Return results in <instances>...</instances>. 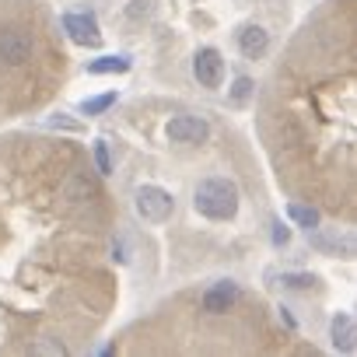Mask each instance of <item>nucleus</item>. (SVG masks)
<instances>
[{"instance_id": "1", "label": "nucleus", "mask_w": 357, "mask_h": 357, "mask_svg": "<svg viewBox=\"0 0 357 357\" xmlns=\"http://www.w3.org/2000/svg\"><path fill=\"white\" fill-rule=\"evenodd\" d=\"M193 207L211 221H231L238 214V186L231 178H204L193 193Z\"/></svg>"}, {"instance_id": "2", "label": "nucleus", "mask_w": 357, "mask_h": 357, "mask_svg": "<svg viewBox=\"0 0 357 357\" xmlns=\"http://www.w3.org/2000/svg\"><path fill=\"white\" fill-rule=\"evenodd\" d=\"M133 207H137V214H140L147 225H161V221L172 218L175 200H172V193L161 190V186H140L137 197H133Z\"/></svg>"}, {"instance_id": "3", "label": "nucleus", "mask_w": 357, "mask_h": 357, "mask_svg": "<svg viewBox=\"0 0 357 357\" xmlns=\"http://www.w3.org/2000/svg\"><path fill=\"white\" fill-rule=\"evenodd\" d=\"M36 39L25 29H0V63L8 67H22L32 60Z\"/></svg>"}, {"instance_id": "4", "label": "nucleus", "mask_w": 357, "mask_h": 357, "mask_svg": "<svg viewBox=\"0 0 357 357\" xmlns=\"http://www.w3.org/2000/svg\"><path fill=\"white\" fill-rule=\"evenodd\" d=\"M165 133L172 144H204L211 137V126L200 116H175V119H168Z\"/></svg>"}, {"instance_id": "5", "label": "nucleus", "mask_w": 357, "mask_h": 357, "mask_svg": "<svg viewBox=\"0 0 357 357\" xmlns=\"http://www.w3.org/2000/svg\"><path fill=\"white\" fill-rule=\"evenodd\" d=\"M193 74H197V81L204 88H221V81H225V60H221V53L214 46H204L193 56Z\"/></svg>"}, {"instance_id": "6", "label": "nucleus", "mask_w": 357, "mask_h": 357, "mask_svg": "<svg viewBox=\"0 0 357 357\" xmlns=\"http://www.w3.org/2000/svg\"><path fill=\"white\" fill-rule=\"evenodd\" d=\"M63 32H67L77 46H98V43H102L98 22H95L91 15H63Z\"/></svg>"}, {"instance_id": "7", "label": "nucleus", "mask_w": 357, "mask_h": 357, "mask_svg": "<svg viewBox=\"0 0 357 357\" xmlns=\"http://www.w3.org/2000/svg\"><path fill=\"white\" fill-rule=\"evenodd\" d=\"M235 301H238V284H231V280H218V284L204 294V312H211V315H225Z\"/></svg>"}, {"instance_id": "8", "label": "nucleus", "mask_w": 357, "mask_h": 357, "mask_svg": "<svg viewBox=\"0 0 357 357\" xmlns=\"http://www.w3.org/2000/svg\"><path fill=\"white\" fill-rule=\"evenodd\" d=\"M238 50H242L245 60H259V56L270 50V36H266V29H259V25H245V29L238 32Z\"/></svg>"}, {"instance_id": "9", "label": "nucleus", "mask_w": 357, "mask_h": 357, "mask_svg": "<svg viewBox=\"0 0 357 357\" xmlns=\"http://www.w3.org/2000/svg\"><path fill=\"white\" fill-rule=\"evenodd\" d=\"M329 336H333V347L340 354H354V340H357V329H354V315L350 312H340L329 326Z\"/></svg>"}, {"instance_id": "10", "label": "nucleus", "mask_w": 357, "mask_h": 357, "mask_svg": "<svg viewBox=\"0 0 357 357\" xmlns=\"http://www.w3.org/2000/svg\"><path fill=\"white\" fill-rule=\"evenodd\" d=\"M130 70V56H98L88 63V74H126Z\"/></svg>"}, {"instance_id": "11", "label": "nucleus", "mask_w": 357, "mask_h": 357, "mask_svg": "<svg viewBox=\"0 0 357 357\" xmlns=\"http://www.w3.org/2000/svg\"><path fill=\"white\" fill-rule=\"evenodd\" d=\"M287 218H291L294 225L308 228V231H315L319 221H322V214H319L315 207H308V204H291V207H287Z\"/></svg>"}, {"instance_id": "12", "label": "nucleus", "mask_w": 357, "mask_h": 357, "mask_svg": "<svg viewBox=\"0 0 357 357\" xmlns=\"http://www.w3.org/2000/svg\"><path fill=\"white\" fill-rule=\"evenodd\" d=\"M109 105H116V91L98 95V98H84V102H81V112H84V116H98V112H105Z\"/></svg>"}, {"instance_id": "13", "label": "nucleus", "mask_w": 357, "mask_h": 357, "mask_svg": "<svg viewBox=\"0 0 357 357\" xmlns=\"http://www.w3.org/2000/svg\"><path fill=\"white\" fill-rule=\"evenodd\" d=\"M95 165H98L102 175L112 172V158H109V144H105V140H95Z\"/></svg>"}, {"instance_id": "14", "label": "nucleus", "mask_w": 357, "mask_h": 357, "mask_svg": "<svg viewBox=\"0 0 357 357\" xmlns=\"http://www.w3.org/2000/svg\"><path fill=\"white\" fill-rule=\"evenodd\" d=\"M249 91H252V81H249V77H238L231 95H235V102H245V98H249Z\"/></svg>"}, {"instance_id": "15", "label": "nucleus", "mask_w": 357, "mask_h": 357, "mask_svg": "<svg viewBox=\"0 0 357 357\" xmlns=\"http://www.w3.org/2000/svg\"><path fill=\"white\" fill-rule=\"evenodd\" d=\"M284 284L287 287H308V284H315V277H308V273H287Z\"/></svg>"}, {"instance_id": "16", "label": "nucleus", "mask_w": 357, "mask_h": 357, "mask_svg": "<svg viewBox=\"0 0 357 357\" xmlns=\"http://www.w3.org/2000/svg\"><path fill=\"white\" fill-rule=\"evenodd\" d=\"M287 242H291V231L280 221H273V245H287Z\"/></svg>"}, {"instance_id": "17", "label": "nucleus", "mask_w": 357, "mask_h": 357, "mask_svg": "<svg viewBox=\"0 0 357 357\" xmlns=\"http://www.w3.org/2000/svg\"><path fill=\"white\" fill-rule=\"evenodd\" d=\"M36 354H67V347L63 343H43V347H36Z\"/></svg>"}]
</instances>
